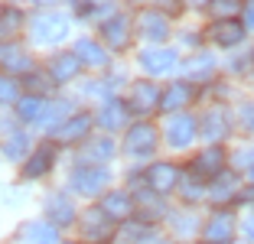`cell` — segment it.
Listing matches in <instances>:
<instances>
[{
    "mask_svg": "<svg viewBox=\"0 0 254 244\" xmlns=\"http://www.w3.org/2000/svg\"><path fill=\"white\" fill-rule=\"evenodd\" d=\"M72 52L78 56V62H82V65H91V68H101V65H108V52L101 49V46H98L95 39H78Z\"/></svg>",
    "mask_w": 254,
    "mask_h": 244,
    "instance_id": "cell-16",
    "label": "cell"
},
{
    "mask_svg": "<svg viewBox=\"0 0 254 244\" xmlns=\"http://www.w3.org/2000/svg\"><path fill=\"white\" fill-rule=\"evenodd\" d=\"M157 147V127L153 124H134L124 137V150L130 156H147Z\"/></svg>",
    "mask_w": 254,
    "mask_h": 244,
    "instance_id": "cell-3",
    "label": "cell"
},
{
    "mask_svg": "<svg viewBox=\"0 0 254 244\" xmlns=\"http://www.w3.org/2000/svg\"><path fill=\"white\" fill-rule=\"evenodd\" d=\"M245 23L254 26V0H248V7H245Z\"/></svg>",
    "mask_w": 254,
    "mask_h": 244,
    "instance_id": "cell-36",
    "label": "cell"
},
{
    "mask_svg": "<svg viewBox=\"0 0 254 244\" xmlns=\"http://www.w3.org/2000/svg\"><path fill=\"white\" fill-rule=\"evenodd\" d=\"M78 68H82L78 56H75V52H62V56H56V59L49 62V78L62 85V81H72L75 75H78Z\"/></svg>",
    "mask_w": 254,
    "mask_h": 244,
    "instance_id": "cell-15",
    "label": "cell"
},
{
    "mask_svg": "<svg viewBox=\"0 0 254 244\" xmlns=\"http://www.w3.org/2000/svg\"><path fill=\"white\" fill-rule=\"evenodd\" d=\"M160 101H163V95H160V88L153 81H137L134 88H130V95H127V111L150 114Z\"/></svg>",
    "mask_w": 254,
    "mask_h": 244,
    "instance_id": "cell-4",
    "label": "cell"
},
{
    "mask_svg": "<svg viewBox=\"0 0 254 244\" xmlns=\"http://www.w3.org/2000/svg\"><path fill=\"white\" fill-rule=\"evenodd\" d=\"M101 39H105L111 49H124L127 46V16H111V20L101 23Z\"/></svg>",
    "mask_w": 254,
    "mask_h": 244,
    "instance_id": "cell-17",
    "label": "cell"
},
{
    "mask_svg": "<svg viewBox=\"0 0 254 244\" xmlns=\"http://www.w3.org/2000/svg\"><path fill=\"white\" fill-rule=\"evenodd\" d=\"M232 192H235V176L222 173V176H215V179H212V185H209V195H212L215 202L232 199Z\"/></svg>",
    "mask_w": 254,
    "mask_h": 244,
    "instance_id": "cell-27",
    "label": "cell"
},
{
    "mask_svg": "<svg viewBox=\"0 0 254 244\" xmlns=\"http://www.w3.org/2000/svg\"><path fill=\"white\" fill-rule=\"evenodd\" d=\"M248 235L254 238V218H251V222H248Z\"/></svg>",
    "mask_w": 254,
    "mask_h": 244,
    "instance_id": "cell-38",
    "label": "cell"
},
{
    "mask_svg": "<svg viewBox=\"0 0 254 244\" xmlns=\"http://www.w3.org/2000/svg\"><path fill=\"white\" fill-rule=\"evenodd\" d=\"M16 81L13 78H7V75H0V104H10V101H16Z\"/></svg>",
    "mask_w": 254,
    "mask_h": 244,
    "instance_id": "cell-31",
    "label": "cell"
},
{
    "mask_svg": "<svg viewBox=\"0 0 254 244\" xmlns=\"http://www.w3.org/2000/svg\"><path fill=\"white\" fill-rule=\"evenodd\" d=\"M140 65H143L147 75H166L176 65V52L173 49H147L140 56Z\"/></svg>",
    "mask_w": 254,
    "mask_h": 244,
    "instance_id": "cell-11",
    "label": "cell"
},
{
    "mask_svg": "<svg viewBox=\"0 0 254 244\" xmlns=\"http://www.w3.org/2000/svg\"><path fill=\"white\" fill-rule=\"evenodd\" d=\"M85 153H91V156H101V160H108V156L114 153V147H111V140H98V147H88Z\"/></svg>",
    "mask_w": 254,
    "mask_h": 244,
    "instance_id": "cell-33",
    "label": "cell"
},
{
    "mask_svg": "<svg viewBox=\"0 0 254 244\" xmlns=\"http://www.w3.org/2000/svg\"><path fill=\"white\" fill-rule=\"evenodd\" d=\"M68 183H72V189L78 195H98L111 183V173H108L105 166H78V170H72V179H68Z\"/></svg>",
    "mask_w": 254,
    "mask_h": 244,
    "instance_id": "cell-2",
    "label": "cell"
},
{
    "mask_svg": "<svg viewBox=\"0 0 254 244\" xmlns=\"http://www.w3.org/2000/svg\"><path fill=\"white\" fill-rule=\"evenodd\" d=\"M88 127H91V118H88V114H72V118H68L62 127H56V130H53V140H59V143L82 140L85 133H88Z\"/></svg>",
    "mask_w": 254,
    "mask_h": 244,
    "instance_id": "cell-12",
    "label": "cell"
},
{
    "mask_svg": "<svg viewBox=\"0 0 254 244\" xmlns=\"http://www.w3.org/2000/svg\"><path fill=\"white\" fill-rule=\"evenodd\" d=\"M62 114H68V104H59V101H56V104H49V108H43V118L49 121V124H59ZM43 118H39V121H43Z\"/></svg>",
    "mask_w": 254,
    "mask_h": 244,
    "instance_id": "cell-32",
    "label": "cell"
},
{
    "mask_svg": "<svg viewBox=\"0 0 254 244\" xmlns=\"http://www.w3.org/2000/svg\"><path fill=\"white\" fill-rule=\"evenodd\" d=\"M209 39L218 46H238L245 39V26L238 20H218L209 26Z\"/></svg>",
    "mask_w": 254,
    "mask_h": 244,
    "instance_id": "cell-10",
    "label": "cell"
},
{
    "mask_svg": "<svg viewBox=\"0 0 254 244\" xmlns=\"http://www.w3.org/2000/svg\"><path fill=\"white\" fill-rule=\"evenodd\" d=\"M251 179H254V163H251Z\"/></svg>",
    "mask_w": 254,
    "mask_h": 244,
    "instance_id": "cell-40",
    "label": "cell"
},
{
    "mask_svg": "<svg viewBox=\"0 0 254 244\" xmlns=\"http://www.w3.org/2000/svg\"><path fill=\"white\" fill-rule=\"evenodd\" d=\"M33 39L36 43H62L68 36V20L62 13H36L33 16V26H30Z\"/></svg>",
    "mask_w": 254,
    "mask_h": 244,
    "instance_id": "cell-1",
    "label": "cell"
},
{
    "mask_svg": "<svg viewBox=\"0 0 254 244\" xmlns=\"http://www.w3.org/2000/svg\"><path fill=\"white\" fill-rule=\"evenodd\" d=\"M49 166H53V147H39L36 153H33L30 160H26L23 173H26L30 179H36V176H43V173L49 170Z\"/></svg>",
    "mask_w": 254,
    "mask_h": 244,
    "instance_id": "cell-25",
    "label": "cell"
},
{
    "mask_svg": "<svg viewBox=\"0 0 254 244\" xmlns=\"http://www.w3.org/2000/svg\"><path fill=\"white\" fill-rule=\"evenodd\" d=\"M195 130H199L195 118H189V114H180V118H170V124H166V140H170V147L186 150L189 143L195 140Z\"/></svg>",
    "mask_w": 254,
    "mask_h": 244,
    "instance_id": "cell-5",
    "label": "cell"
},
{
    "mask_svg": "<svg viewBox=\"0 0 254 244\" xmlns=\"http://www.w3.org/2000/svg\"><path fill=\"white\" fill-rule=\"evenodd\" d=\"M186 3H192V7H205V3H212V0H186Z\"/></svg>",
    "mask_w": 254,
    "mask_h": 244,
    "instance_id": "cell-37",
    "label": "cell"
},
{
    "mask_svg": "<svg viewBox=\"0 0 254 244\" xmlns=\"http://www.w3.org/2000/svg\"><path fill=\"white\" fill-rule=\"evenodd\" d=\"M186 78H212V72H215V62L209 59V56H195V59L186 62Z\"/></svg>",
    "mask_w": 254,
    "mask_h": 244,
    "instance_id": "cell-26",
    "label": "cell"
},
{
    "mask_svg": "<svg viewBox=\"0 0 254 244\" xmlns=\"http://www.w3.org/2000/svg\"><path fill=\"white\" fill-rule=\"evenodd\" d=\"M241 121H245V127L254 133V104H245V108H241Z\"/></svg>",
    "mask_w": 254,
    "mask_h": 244,
    "instance_id": "cell-34",
    "label": "cell"
},
{
    "mask_svg": "<svg viewBox=\"0 0 254 244\" xmlns=\"http://www.w3.org/2000/svg\"><path fill=\"white\" fill-rule=\"evenodd\" d=\"M137 30H140L143 39L160 43V39H166V33H170V23H166V16L157 13V10H143L140 20H137Z\"/></svg>",
    "mask_w": 254,
    "mask_h": 244,
    "instance_id": "cell-9",
    "label": "cell"
},
{
    "mask_svg": "<svg viewBox=\"0 0 254 244\" xmlns=\"http://www.w3.org/2000/svg\"><path fill=\"white\" fill-rule=\"evenodd\" d=\"M46 218H49L53 228L72 225L75 222V202L68 199V195H62V192H53L49 199H46Z\"/></svg>",
    "mask_w": 254,
    "mask_h": 244,
    "instance_id": "cell-6",
    "label": "cell"
},
{
    "mask_svg": "<svg viewBox=\"0 0 254 244\" xmlns=\"http://www.w3.org/2000/svg\"><path fill=\"white\" fill-rule=\"evenodd\" d=\"M209 7L218 20H232L235 13H241V0H212Z\"/></svg>",
    "mask_w": 254,
    "mask_h": 244,
    "instance_id": "cell-30",
    "label": "cell"
},
{
    "mask_svg": "<svg viewBox=\"0 0 254 244\" xmlns=\"http://www.w3.org/2000/svg\"><path fill=\"white\" fill-rule=\"evenodd\" d=\"M20 30H23V13L16 7H3L0 10V43H13Z\"/></svg>",
    "mask_w": 254,
    "mask_h": 244,
    "instance_id": "cell-19",
    "label": "cell"
},
{
    "mask_svg": "<svg viewBox=\"0 0 254 244\" xmlns=\"http://www.w3.org/2000/svg\"><path fill=\"white\" fill-rule=\"evenodd\" d=\"M147 244H150V241H147Z\"/></svg>",
    "mask_w": 254,
    "mask_h": 244,
    "instance_id": "cell-41",
    "label": "cell"
},
{
    "mask_svg": "<svg viewBox=\"0 0 254 244\" xmlns=\"http://www.w3.org/2000/svg\"><path fill=\"white\" fill-rule=\"evenodd\" d=\"M39 3H59V0H39Z\"/></svg>",
    "mask_w": 254,
    "mask_h": 244,
    "instance_id": "cell-39",
    "label": "cell"
},
{
    "mask_svg": "<svg viewBox=\"0 0 254 244\" xmlns=\"http://www.w3.org/2000/svg\"><path fill=\"white\" fill-rule=\"evenodd\" d=\"M147 183H150L153 192L166 195V192H173V189L180 185V170H176L173 163H157V166L147 170Z\"/></svg>",
    "mask_w": 254,
    "mask_h": 244,
    "instance_id": "cell-7",
    "label": "cell"
},
{
    "mask_svg": "<svg viewBox=\"0 0 254 244\" xmlns=\"http://www.w3.org/2000/svg\"><path fill=\"white\" fill-rule=\"evenodd\" d=\"M254 160V150H241L238 156H235V166H245V163H251Z\"/></svg>",
    "mask_w": 254,
    "mask_h": 244,
    "instance_id": "cell-35",
    "label": "cell"
},
{
    "mask_svg": "<svg viewBox=\"0 0 254 244\" xmlns=\"http://www.w3.org/2000/svg\"><path fill=\"white\" fill-rule=\"evenodd\" d=\"M43 108H46V104L39 101V98H23V101L16 104V111H20L23 121H39V118H43Z\"/></svg>",
    "mask_w": 254,
    "mask_h": 244,
    "instance_id": "cell-28",
    "label": "cell"
},
{
    "mask_svg": "<svg viewBox=\"0 0 254 244\" xmlns=\"http://www.w3.org/2000/svg\"><path fill=\"white\" fill-rule=\"evenodd\" d=\"M195 98V91L189 88L186 81H176V85H170V88H166V95H163V108L166 111H176V108H183V104H189Z\"/></svg>",
    "mask_w": 254,
    "mask_h": 244,
    "instance_id": "cell-23",
    "label": "cell"
},
{
    "mask_svg": "<svg viewBox=\"0 0 254 244\" xmlns=\"http://www.w3.org/2000/svg\"><path fill=\"white\" fill-rule=\"evenodd\" d=\"M192 170H195V176H209V179L222 176V170H225V150L222 147H209L205 153H199V160L192 163Z\"/></svg>",
    "mask_w": 254,
    "mask_h": 244,
    "instance_id": "cell-13",
    "label": "cell"
},
{
    "mask_svg": "<svg viewBox=\"0 0 254 244\" xmlns=\"http://www.w3.org/2000/svg\"><path fill=\"white\" fill-rule=\"evenodd\" d=\"M26 150H30V140H26V133H13V137H7V143H3V153H7L10 160H20Z\"/></svg>",
    "mask_w": 254,
    "mask_h": 244,
    "instance_id": "cell-29",
    "label": "cell"
},
{
    "mask_svg": "<svg viewBox=\"0 0 254 244\" xmlns=\"http://www.w3.org/2000/svg\"><path fill=\"white\" fill-rule=\"evenodd\" d=\"M0 65H7L10 72H26V68H30V56L16 43H3L0 46Z\"/></svg>",
    "mask_w": 254,
    "mask_h": 244,
    "instance_id": "cell-22",
    "label": "cell"
},
{
    "mask_svg": "<svg viewBox=\"0 0 254 244\" xmlns=\"http://www.w3.org/2000/svg\"><path fill=\"white\" fill-rule=\"evenodd\" d=\"M85 235H88V241H108L111 238V222H108L105 212H88L85 215Z\"/></svg>",
    "mask_w": 254,
    "mask_h": 244,
    "instance_id": "cell-20",
    "label": "cell"
},
{
    "mask_svg": "<svg viewBox=\"0 0 254 244\" xmlns=\"http://www.w3.org/2000/svg\"><path fill=\"white\" fill-rule=\"evenodd\" d=\"M20 244H56L59 238H56V228L49 222H26L20 228Z\"/></svg>",
    "mask_w": 254,
    "mask_h": 244,
    "instance_id": "cell-14",
    "label": "cell"
},
{
    "mask_svg": "<svg viewBox=\"0 0 254 244\" xmlns=\"http://www.w3.org/2000/svg\"><path fill=\"white\" fill-rule=\"evenodd\" d=\"M228 133V121H225V114H218V111H212V114H205V121H202V137L209 143H218Z\"/></svg>",
    "mask_w": 254,
    "mask_h": 244,
    "instance_id": "cell-24",
    "label": "cell"
},
{
    "mask_svg": "<svg viewBox=\"0 0 254 244\" xmlns=\"http://www.w3.org/2000/svg\"><path fill=\"white\" fill-rule=\"evenodd\" d=\"M130 208H134V199L127 192H108L105 202H101V212H105L108 218H127Z\"/></svg>",
    "mask_w": 254,
    "mask_h": 244,
    "instance_id": "cell-21",
    "label": "cell"
},
{
    "mask_svg": "<svg viewBox=\"0 0 254 244\" xmlns=\"http://www.w3.org/2000/svg\"><path fill=\"white\" fill-rule=\"evenodd\" d=\"M124 121H127V104L124 101H108L98 111V124L105 127V130H118V127H124Z\"/></svg>",
    "mask_w": 254,
    "mask_h": 244,
    "instance_id": "cell-18",
    "label": "cell"
},
{
    "mask_svg": "<svg viewBox=\"0 0 254 244\" xmlns=\"http://www.w3.org/2000/svg\"><path fill=\"white\" fill-rule=\"evenodd\" d=\"M232 231H235V218L228 212H215L202 228V238L209 244H225V241H232Z\"/></svg>",
    "mask_w": 254,
    "mask_h": 244,
    "instance_id": "cell-8",
    "label": "cell"
}]
</instances>
